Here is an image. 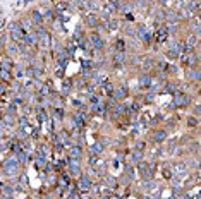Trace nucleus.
<instances>
[{
    "label": "nucleus",
    "mask_w": 201,
    "mask_h": 199,
    "mask_svg": "<svg viewBox=\"0 0 201 199\" xmlns=\"http://www.w3.org/2000/svg\"><path fill=\"white\" fill-rule=\"evenodd\" d=\"M103 91H105V93H108V94H112V91H113V86H112L110 82H103Z\"/></svg>",
    "instance_id": "2f4dec72"
},
{
    "label": "nucleus",
    "mask_w": 201,
    "mask_h": 199,
    "mask_svg": "<svg viewBox=\"0 0 201 199\" xmlns=\"http://www.w3.org/2000/svg\"><path fill=\"white\" fill-rule=\"evenodd\" d=\"M33 22H34V24H41V22H43V16H41L40 12H33Z\"/></svg>",
    "instance_id": "b1692460"
},
{
    "label": "nucleus",
    "mask_w": 201,
    "mask_h": 199,
    "mask_svg": "<svg viewBox=\"0 0 201 199\" xmlns=\"http://www.w3.org/2000/svg\"><path fill=\"white\" fill-rule=\"evenodd\" d=\"M186 43H187L189 47H194V45H196V34H189L187 40H186Z\"/></svg>",
    "instance_id": "7c9ffc66"
},
{
    "label": "nucleus",
    "mask_w": 201,
    "mask_h": 199,
    "mask_svg": "<svg viewBox=\"0 0 201 199\" xmlns=\"http://www.w3.org/2000/svg\"><path fill=\"white\" fill-rule=\"evenodd\" d=\"M0 79L5 81V82H10V79H12L10 70H2V69H0Z\"/></svg>",
    "instance_id": "a211bd4d"
},
{
    "label": "nucleus",
    "mask_w": 201,
    "mask_h": 199,
    "mask_svg": "<svg viewBox=\"0 0 201 199\" xmlns=\"http://www.w3.org/2000/svg\"><path fill=\"white\" fill-rule=\"evenodd\" d=\"M17 50H19V48H17L16 45H10V47H9V52H10V53H17Z\"/></svg>",
    "instance_id": "e433bc0d"
},
{
    "label": "nucleus",
    "mask_w": 201,
    "mask_h": 199,
    "mask_svg": "<svg viewBox=\"0 0 201 199\" xmlns=\"http://www.w3.org/2000/svg\"><path fill=\"white\" fill-rule=\"evenodd\" d=\"M69 168H70V173L78 177V175L81 173V165H79V160H70V161H69Z\"/></svg>",
    "instance_id": "1a4fd4ad"
},
{
    "label": "nucleus",
    "mask_w": 201,
    "mask_h": 199,
    "mask_svg": "<svg viewBox=\"0 0 201 199\" xmlns=\"http://www.w3.org/2000/svg\"><path fill=\"white\" fill-rule=\"evenodd\" d=\"M136 36H139L141 40L144 41V43H148V41H150V33H148V29H146L144 26H139V28H138V31H136Z\"/></svg>",
    "instance_id": "9d476101"
},
{
    "label": "nucleus",
    "mask_w": 201,
    "mask_h": 199,
    "mask_svg": "<svg viewBox=\"0 0 201 199\" xmlns=\"http://www.w3.org/2000/svg\"><path fill=\"white\" fill-rule=\"evenodd\" d=\"M78 189H79L81 192H88V190L91 189V179L90 177L83 175V177L79 179V182H78Z\"/></svg>",
    "instance_id": "423d86ee"
},
{
    "label": "nucleus",
    "mask_w": 201,
    "mask_h": 199,
    "mask_svg": "<svg viewBox=\"0 0 201 199\" xmlns=\"http://www.w3.org/2000/svg\"><path fill=\"white\" fill-rule=\"evenodd\" d=\"M9 29H10V31H9L10 38H12L14 41H17V43H21V41H22V36L26 34V33L22 31V28H21V26L17 24V22H12Z\"/></svg>",
    "instance_id": "f257e3e1"
},
{
    "label": "nucleus",
    "mask_w": 201,
    "mask_h": 199,
    "mask_svg": "<svg viewBox=\"0 0 201 199\" xmlns=\"http://www.w3.org/2000/svg\"><path fill=\"white\" fill-rule=\"evenodd\" d=\"M187 79L189 81H200V72H198V70H189V72H187Z\"/></svg>",
    "instance_id": "aec40b11"
},
{
    "label": "nucleus",
    "mask_w": 201,
    "mask_h": 199,
    "mask_svg": "<svg viewBox=\"0 0 201 199\" xmlns=\"http://www.w3.org/2000/svg\"><path fill=\"white\" fill-rule=\"evenodd\" d=\"M7 113H9V115H14V113H16V105H14V103H12V105H9Z\"/></svg>",
    "instance_id": "c9c22d12"
},
{
    "label": "nucleus",
    "mask_w": 201,
    "mask_h": 199,
    "mask_svg": "<svg viewBox=\"0 0 201 199\" xmlns=\"http://www.w3.org/2000/svg\"><path fill=\"white\" fill-rule=\"evenodd\" d=\"M184 62H186V65L192 67V65H196V64H198V57L189 53V55H186V60H184Z\"/></svg>",
    "instance_id": "dca6fc26"
},
{
    "label": "nucleus",
    "mask_w": 201,
    "mask_h": 199,
    "mask_svg": "<svg viewBox=\"0 0 201 199\" xmlns=\"http://www.w3.org/2000/svg\"><path fill=\"white\" fill-rule=\"evenodd\" d=\"M17 161H24V163L28 161V155H26V151L21 149L19 153H17Z\"/></svg>",
    "instance_id": "c85d7f7f"
},
{
    "label": "nucleus",
    "mask_w": 201,
    "mask_h": 199,
    "mask_svg": "<svg viewBox=\"0 0 201 199\" xmlns=\"http://www.w3.org/2000/svg\"><path fill=\"white\" fill-rule=\"evenodd\" d=\"M81 153H83V149H81L79 146H72V148L69 149V158L70 160H79Z\"/></svg>",
    "instance_id": "9b49d317"
},
{
    "label": "nucleus",
    "mask_w": 201,
    "mask_h": 199,
    "mask_svg": "<svg viewBox=\"0 0 201 199\" xmlns=\"http://www.w3.org/2000/svg\"><path fill=\"white\" fill-rule=\"evenodd\" d=\"M131 160H132V163H139L141 160H143V151H138V149H136L131 155Z\"/></svg>",
    "instance_id": "6ab92c4d"
},
{
    "label": "nucleus",
    "mask_w": 201,
    "mask_h": 199,
    "mask_svg": "<svg viewBox=\"0 0 201 199\" xmlns=\"http://www.w3.org/2000/svg\"><path fill=\"white\" fill-rule=\"evenodd\" d=\"M86 24L91 26V28H98V26H100V21H98V17H96L95 14H90V16L86 17Z\"/></svg>",
    "instance_id": "f8f14e48"
},
{
    "label": "nucleus",
    "mask_w": 201,
    "mask_h": 199,
    "mask_svg": "<svg viewBox=\"0 0 201 199\" xmlns=\"http://www.w3.org/2000/svg\"><path fill=\"white\" fill-rule=\"evenodd\" d=\"M4 93H5V86L0 82V94H4Z\"/></svg>",
    "instance_id": "4c0bfd02"
},
{
    "label": "nucleus",
    "mask_w": 201,
    "mask_h": 199,
    "mask_svg": "<svg viewBox=\"0 0 201 199\" xmlns=\"http://www.w3.org/2000/svg\"><path fill=\"white\" fill-rule=\"evenodd\" d=\"M105 184H107V185H110V187H113L117 182H115V179H113V177H108V179L105 180Z\"/></svg>",
    "instance_id": "72a5a7b5"
},
{
    "label": "nucleus",
    "mask_w": 201,
    "mask_h": 199,
    "mask_svg": "<svg viewBox=\"0 0 201 199\" xmlns=\"http://www.w3.org/2000/svg\"><path fill=\"white\" fill-rule=\"evenodd\" d=\"M0 69L2 70H10L12 69V62H10V60H2V64H0Z\"/></svg>",
    "instance_id": "4be33fe9"
},
{
    "label": "nucleus",
    "mask_w": 201,
    "mask_h": 199,
    "mask_svg": "<svg viewBox=\"0 0 201 199\" xmlns=\"http://www.w3.org/2000/svg\"><path fill=\"white\" fill-rule=\"evenodd\" d=\"M91 112L96 113V115H105V113H107V105H105L101 100H98V101L91 103Z\"/></svg>",
    "instance_id": "39448f33"
},
{
    "label": "nucleus",
    "mask_w": 201,
    "mask_h": 199,
    "mask_svg": "<svg viewBox=\"0 0 201 199\" xmlns=\"http://www.w3.org/2000/svg\"><path fill=\"white\" fill-rule=\"evenodd\" d=\"M112 96H113V100H126L127 98V88H126V86H121V88L113 89L112 91Z\"/></svg>",
    "instance_id": "6e6552de"
},
{
    "label": "nucleus",
    "mask_w": 201,
    "mask_h": 199,
    "mask_svg": "<svg viewBox=\"0 0 201 199\" xmlns=\"http://www.w3.org/2000/svg\"><path fill=\"white\" fill-rule=\"evenodd\" d=\"M139 82H141V86H143V88H150V82H151V79L148 77V76H141Z\"/></svg>",
    "instance_id": "393cba45"
},
{
    "label": "nucleus",
    "mask_w": 201,
    "mask_h": 199,
    "mask_svg": "<svg viewBox=\"0 0 201 199\" xmlns=\"http://www.w3.org/2000/svg\"><path fill=\"white\" fill-rule=\"evenodd\" d=\"M189 103H191V98L182 94V93H177L175 98H174V107H187Z\"/></svg>",
    "instance_id": "20e7f679"
},
{
    "label": "nucleus",
    "mask_w": 201,
    "mask_h": 199,
    "mask_svg": "<svg viewBox=\"0 0 201 199\" xmlns=\"http://www.w3.org/2000/svg\"><path fill=\"white\" fill-rule=\"evenodd\" d=\"M187 124H189V127H196V125H198V120L194 119V117H189V119H187Z\"/></svg>",
    "instance_id": "473e14b6"
},
{
    "label": "nucleus",
    "mask_w": 201,
    "mask_h": 199,
    "mask_svg": "<svg viewBox=\"0 0 201 199\" xmlns=\"http://www.w3.org/2000/svg\"><path fill=\"white\" fill-rule=\"evenodd\" d=\"M90 41L91 45H93V48L95 50H101L103 48V40H101V36L98 34V33H93L90 36Z\"/></svg>",
    "instance_id": "0eeeda50"
},
{
    "label": "nucleus",
    "mask_w": 201,
    "mask_h": 199,
    "mask_svg": "<svg viewBox=\"0 0 201 199\" xmlns=\"http://www.w3.org/2000/svg\"><path fill=\"white\" fill-rule=\"evenodd\" d=\"M21 45H22V47H34V45H38V33H36V31L26 33V34L22 36Z\"/></svg>",
    "instance_id": "f03ea898"
},
{
    "label": "nucleus",
    "mask_w": 201,
    "mask_h": 199,
    "mask_svg": "<svg viewBox=\"0 0 201 199\" xmlns=\"http://www.w3.org/2000/svg\"><path fill=\"white\" fill-rule=\"evenodd\" d=\"M34 165H36V168H47V161H45L43 156H38L36 161H34Z\"/></svg>",
    "instance_id": "412c9836"
},
{
    "label": "nucleus",
    "mask_w": 201,
    "mask_h": 199,
    "mask_svg": "<svg viewBox=\"0 0 201 199\" xmlns=\"http://www.w3.org/2000/svg\"><path fill=\"white\" fill-rule=\"evenodd\" d=\"M38 119H40V122H45L47 120V115H45V112L40 108V112H38Z\"/></svg>",
    "instance_id": "f704fd0d"
},
{
    "label": "nucleus",
    "mask_w": 201,
    "mask_h": 199,
    "mask_svg": "<svg viewBox=\"0 0 201 199\" xmlns=\"http://www.w3.org/2000/svg\"><path fill=\"white\" fill-rule=\"evenodd\" d=\"M167 139V132L165 130H155L153 132V141L155 142H162V141Z\"/></svg>",
    "instance_id": "ddd939ff"
},
{
    "label": "nucleus",
    "mask_w": 201,
    "mask_h": 199,
    "mask_svg": "<svg viewBox=\"0 0 201 199\" xmlns=\"http://www.w3.org/2000/svg\"><path fill=\"white\" fill-rule=\"evenodd\" d=\"M139 172H141V177L146 180L151 177V173H153V170H148V167L144 165V163H139Z\"/></svg>",
    "instance_id": "4468645a"
},
{
    "label": "nucleus",
    "mask_w": 201,
    "mask_h": 199,
    "mask_svg": "<svg viewBox=\"0 0 201 199\" xmlns=\"http://www.w3.org/2000/svg\"><path fill=\"white\" fill-rule=\"evenodd\" d=\"M165 38H167V29H163V28H162V29H158V33H156V40H158V41H163Z\"/></svg>",
    "instance_id": "bb28decb"
},
{
    "label": "nucleus",
    "mask_w": 201,
    "mask_h": 199,
    "mask_svg": "<svg viewBox=\"0 0 201 199\" xmlns=\"http://www.w3.org/2000/svg\"><path fill=\"white\" fill-rule=\"evenodd\" d=\"M179 45H177V43H172V47H170V50H169V57H172V59H174V57H177V55H179Z\"/></svg>",
    "instance_id": "f3484780"
},
{
    "label": "nucleus",
    "mask_w": 201,
    "mask_h": 199,
    "mask_svg": "<svg viewBox=\"0 0 201 199\" xmlns=\"http://www.w3.org/2000/svg\"><path fill=\"white\" fill-rule=\"evenodd\" d=\"M70 199H81V198H79V196H72Z\"/></svg>",
    "instance_id": "ea45409f"
},
{
    "label": "nucleus",
    "mask_w": 201,
    "mask_h": 199,
    "mask_svg": "<svg viewBox=\"0 0 201 199\" xmlns=\"http://www.w3.org/2000/svg\"><path fill=\"white\" fill-rule=\"evenodd\" d=\"M113 62H115L117 65H119V64H124V52H117V53H115V60H113Z\"/></svg>",
    "instance_id": "cd10ccee"
},
{
    "label": "nucleus",
    "mask_w": 201,
    "mask_h": 199,
    "mask_svg": "<svg viewBox=\"0 0 201 199\" xmlns=\"http://www.w3.org/2000/svg\"><path fill=\"white\" fill-rule=\"evenodd\" d=\"M160 2H165V0H160Z\"/></svg>",
    "instance_id": "a19ab883"
},
{
    "label": "nucleus",
    "mask_w": 201,
    "mask_h": 199,
    "mask_svg": "<svg viewBox=\"0 0 201 199\" xmlns=\"http://www.w3.org/2000/svg\"><path fill=\"white\" fill-rule=\"evenodd\" d=\"M174 172H175L177 175H181V173H186V165H184V163H179V165H175Z\"/></svg>",
    "instance_id": "a878e982"
},
{
    "label": "nucleus",
    "mask_w": 201,
    "mask_h": 199,
    "mask_svg": "<svg viewBox=\"0 0 201 199\" xmlns=\"http://www.w3.org/2000/svg\"><path fill=\"white\" fill-rule=\"evenodd\" d=\"M17 167H19L17 158H9V160H5V161H4V170H5L9 175L16 173V172H17Z\"/></svg>",
    "instance_id": "7ed1b4c3"
},
{
    "label": "nucleus",
    "mask_w": 201,
    "mask_h": 199,
    "mask_svg": "<svg viewBox=\"0 0 201 199\" xmlns=\"http://www.w3.org/2000/svg\"><path fill=\"white\" fill-rule=\"evenodd\" d=\"M57 76H59V77H62V76H64V72H62V69H59V70H57Z\"/></svg>",
    "instance_id": "58836bf2"
},
{
    "label": "nucleus",
    "mask_w": 201,
    "mask_h": 199,
    "mask_svg": "<svg viewBox=\"0 0 201 199\" xmlns=\"http://www.w3.org/2000/svg\"><path fill=\"white\" fill-rule=\"evenodd\" d=\"M167 17H169V21H170L172 24H174V22H177V21H179V14H177V12H167Z\"/></svg>",
    "instance_id": "5701e85b"
},
{
    "label": "nucleus",
    "mask_w": 201,
    "mask_h": 199,
    "mask_svg": "<svg viewBox=\"0 0 201 199\" xmlns=\"http://www.w3.org/2000/svg\"><path fill=\"white\" fill-rule=\"evenodd\" d=\"M101 153H103V144H101V142H95V144L91 146V155H93V156H100Z\"/></svg>",
    "instance_id": "2eb2a0df"
},
{
    "label": "nucleus",
    "mask_w": 201,
    "mask_h": 199,
    "mask_svg": "<svg viewBox=\"0 0 201 199\" xmlns=\"http://www.w3.org/2000/svg\"><path fill=\"white\" fill-rule=\"evenodd\" d=\"M115 50H117V52H124V50H126V45H124V41H122V40L115 41Z\"/></svg>",
    "instance_id": "c756f323"
}]
</instances>
